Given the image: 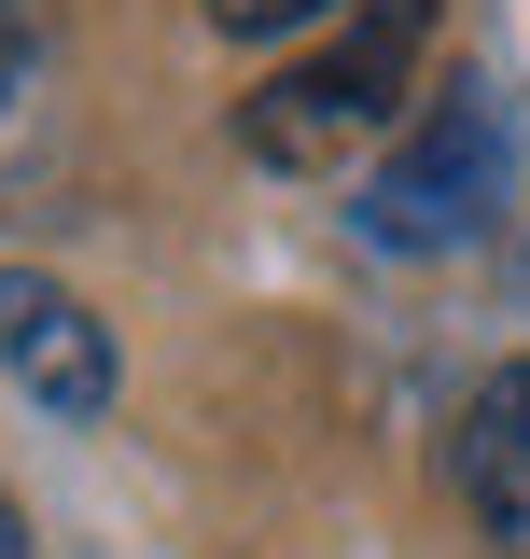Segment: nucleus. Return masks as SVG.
I'll list each match as a JSON object with an SVG mask.
<instances>
[{
  "label": "nucleus",
  "mask_w": 530,
  "mask_h": 559,
  "mask_svg": "<svg viewBox=\"0 0 530 559\" xmlns=\"http://www.w3.org/2000/svg\"><path fill=\"white\" fill-rule=\"evenodd\" d=\"M433 14H447V0H349L335 43H308L293 70H265L252 98H238V154H252V168H335L349 140H377L405 98H419Z\"/></svg>",
  "instance_id": "1"
},
{
  "label": "nucleus",
  "mask_w": 530,
  "mask_h": 559,
  "mask_svg": "<svg viewBox=\"0 0 530 559\" xmlns=\"http://www.w3.org/2000/svg\"><path fill=\"white\" fill-rule=\"evenodd\" d=\"M461 503L503 559H530V349L461 406Z\"/></svg>",
  "instance_id": "4"
},
{
  "label": "nucleus",
  "mask_w": 530,
  "mask_h": 559,
  "mask_svg": "<svg viewBox=\"0 0 530 559\" xmlns=\"http://www.w3.org/2000/svg\"><path fill=\"white\" fill-rule=\"evenodd\" d=\"M0 378L43 419H112V322L43 266H0Z\"/></svg>",
  "instance_id": "3"
},
{
  "label": "nucleus",
  "mask_w": 530,
  "mask_h": 559,
  "mask_svg": "<svg viewBox=\"0 0 530 559\" xmlns=\"http://www.w3.org/2000/svg\"><path fill=\"white\" fill-rule=\"evenodd\" d=\"M0 559H28V518H14V489H0Z\"/></svg>",
  "instance_id": "6"
},
{
  "label": "nucleus",
  "mask_w": 530,
  "mask_h": 559,
  "mask_svg": "<svg viewBox=\"0 0 530 559\" xmlns=\"http://www.w3.org/2000/svg\"><path fill=\"white\" fill-rule=\"evenodd\" d=\"M349 0H209V28H238V43H279V28H322Z\"/></svg>",
  "instance_id": "5"
},
{
  "label": "nucleus",
  "mask_w": 530,
  "mask_h": 559,
  "mask_svg": "<svg viewBox=\"0 0 530 559\" xmlns=\"http://www.w3.org/2000/svg\"><path fill=\"white\" fill-rule=\"evenodd\" d=\"M517 210V98L489 84V70H461L447 98H419V127L363 168V238L377 252H474L489 224Z\"/></svg>",
  "instance_id": "2"
}]
</instances>
